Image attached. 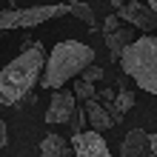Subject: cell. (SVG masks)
Segmentation results:
<instances>
[{
	"instance_id": "6da1fadb",
	"label": "cell",
	"mask_w": 157,
	"mask_h": 157,
	"mask_svg": "<svg viewBox=\"0 0 157 157\" xmlns=\"http://www.w3.org/2000/svg\"><path fill=\"white\" fill-rule=\"evenodd\" d=\"M43 66H46L43 49L37 43H29V49H23L12 63H6L0 69V103L17 106L34 89V83L40 80Z\"/></svg>"
},
{
	"instance_id": "7a4b0ae2",
	"label": "cell",
	"mask_w": 157,
	"mask_h": 157,
	"mask_svg": "<svg viewBox=\"0 0 157 157\" xmlns=\"http://www.w3.org/2000/svg\"><path fill=\"white\" fill-rule=\"evenodd\" d=\"M89 63H94V49L80 40H60L57 46L52 49L49 60H46L43 66V77L37 80L43 91L49 89H60L63 83H69L71 77H80V71L89 66Z\"/></svg>"
},
{
	"instance_id": "3957f363",
	"label": "cell",
	"mask_w": 157,
	"mask_h": 157,
	"mask_svg": "<svg viewBox=\"0 0 157 157\" xmlns=\"http://www.w3.org/2000/svg\"><path fill=\"white\" fill-rule=\"evenodd\" d=\"M120 66L143 91L157 97V37L149 32L132 40L120 54Z\"/></svg>"
},
{
	"instance_id": "277c9868",
	"label": "cell",
	"mask_w": 157,
	"mask_h": 157,
	"mask_svg": "<svg viewBox=\"0 0 157 157\" xmlns=\"http://www.w3.org/2000/svg\"><path fill=\"white\" fill-rule=\"evenodd\" d=\"M69 12V3H49V6H29V9H6L0 12V32L9 29H32L52 17H60Z\"/></svg>"
},
{
	"instance_id": "5b68a950",
	"label": "cell",
	"mask_w": 157,
	"mask_h": 157,
	"mask_svg": "<svg viewBox=\"0 0 157 157\" xmlns=\"http://www.w3.org/2000/svg\"><path fill=\"white\" fill-rule=\"evenodd\" d=\"M117 14H120V20L128 23V26H134V29H140V32H151L157 29V14L149 9V3H137V0H132V3H123L117 9Z\"/></svg>"
},
{
	"instance_id": "8992f818",
	"label": "cell",
	"mask_w": 157,
	"mask_h": 157,
	"mask_svg": "<svg viewBox=\"0 0 157 157\" xmlns=\"http://www.w3.org/2000/svg\"><path fill=\"white\" fill-rule=\"evenodd\" d=\"M71 149H75V154H80V157H109L112 154L97 128H89V132L80 128L77 134H71Z\"/></svg>"
},
{
	"instance_id": "52a82bcc",
	"label": "cell",
	"mask_w": 157,
	"mask_h": 157,
	"mask_svg": "<svg viewBox=\"0 0 157 157\" xmlns=\"http://www.w3.org/2000/svg\"><path fill=\"white\" fill-rule=\"evenodd\" d=\"M75 109H77L75 91H60V89H54L52 103H49V109H46V123H52V126L69 123V117H71Z\"/></svg>"
},
{
	"instance_id": "ba28073f",
	"label": "cell",
	"mask_w": 157,
	"mask_h": 157,
	"mask_svg": "<svg viewBox=\"0 0 157 157\" xmlns=\"http://www.w3.org/2000/svg\"><path fill=\"white\" fill-rule=\"evenodd\" d=\"M120 154H123V157H146V154H151L149 134H146L143 128H132V132H128V134L123 137Z\"/></svg>"
},
{
	"instance_id": "9c48e42d",
	"label": "cell",
	"mask_w": 157,
	"mask_h": 157,
	"mask_svg": "<svg viewBox=\"0 0 157 157\" xmlns=\"http://www.w3.org/2000/svg\"><path fill=\"white\" fill-rule=\"evenodd\" d=\"M86 123L91 126V128H97V132H106V128H112L114 126V120H112V114H109V109L103 106V100H86Z\"/></svg>"
},
{
	"instance_id": "30bf717a",
	"label": "cell",
	"mask_w": 157,
	"mask_h": 157,
	"mask_svg": "<svg viewBox=\"0 0 157 157\" xmlns=\"http://www.w3.org/2000/svg\"><path fill=\"white\" fill-rule=\"evenodd\" d=\"M132 40H134V26H123V23H120L114 32H106V46H109L112 60H120L123 49H126Z\"/></svg>"
},
{
	"instance_id": "8fae6325",
	"label": "cell",
	"mask_w": 157,
	"mask_h": 157,
	"mask_svg": "<svg viewBox=\"0 0 157 157\" xmlns=\"http://www.w3.org/2000/svg\"><path fill=\"white\" fill-rule=\"evenodd\" d=\"M103 106L109 109V114H112L114 123H120V120H123V114L134 106V94H132V91H126V89H120L117 94H114V100H109V103H103Z\"/></svg>"
},
{
	"instance_id": "7c38bea8",
	"label": "cell",
	"mask_w": 157,
	"mask_h": 157,
	"mask_svg": "<svg viewBox=\"0 0 157 157\" xmlns=\"http://www.w3.org/2000/svg\"><path fill=\"white\" fill-rule=\"evenodd\" d=\"M40 154H46V157H66L69 154V143L63 140L60 134H46L43 140H40Z\"/></svg>"
},
{
	"instance_id": "4fadbf2b",
	"label": "cell",
	"mask_w": 157,
	"mask_h": 157,
	"mask_svg": "<svg viewBox=\"0 0 157 157\" xmlns=\"http://www.w3.org/2000/svg\"><path fill=\"white\" fill-rule=\"evenodd\" d=\"M69 12L75 14L77 20H83L89 29H94V9H91L89 3H83V0H71V3H69Z\"/></svg>"
},
{
	"instance_id": "5bb4252c",
	"label": "cell",
	"mask_w": 157,
	"mask_h": 157,
	"mask_svg": "<svg viewBox=\"0 0 157 157\" xmlns=\"http://www.w3.org/2000/svg\"><path fill=\"white\" fill-rule=\"evenodd\" d=\"M97 94V89H94V83H89V80H77L75 83V97L80 100V103H86V100H91V97H94Z\"/></svg>"
},
{
	"instance_id": "9a60e30c",
	"label": "cell",
	"mask_w": 157,
	"mask_h": 157,
	"mask_svg": "<svg viewBox=\"0 0 157 157\" xmlns=\"http://www.w3.org/2000/svg\"><path fill=\"white\" fill-rule=\"evenodd\" d=\"M80 77H83V80H89V83H100V80H103V69L94 66V63H89V66L80 71Z\"/></svg>"
},
{
	"instance_id": "2e32d148",
	"label": "cell",
	"mask_w": 157,
	"mask_h": 157,
	"mask_svg": "<svg viewBox=\"0 0 157 157\" xmlns=\"http://www.w3.org/2000/svg\"><path fill=\"white\" fill-rule=\"evenodd\" d=\"M83 123H86V109H75V112H71V117H69L71 134H77L80 128H83Z\"/></svg>"
},
{
	"instance_id": "e0dca14e",
	"label": "cell",
	"mask_w": 157,
	"mask_h": 157,
	"mask_svg": "<svg viewBox=\"0 0 157 157\" xmlns=\"http://www.w3.org/2000/svg\"><path fill=\"white\" fill-rule=\"evenodd\" d=\"M120 23H123V20H120V14H117V12H114V14H109L106 20H103V34H106V32H114Z\"/></svg>"
},
{
	"instance_id": "ac0fdd59",
	"label": "cell",
	"mask_w": 157,
	"mask_h": 157,
	"mask_svg": "<svg viewBox=\"0 0 157 157\" xmlns=\"http://www.w3.org/2000/svg\"><path fill=\"white\" fill-rule=\"evenodd\" d=\"M97 94H100V100H103V103H109V100H114L117 91H114V89H103V91H97Z\"/></svg>"
},
{
	"instance_id": "d6986e66",
	"label": "cell",
	"mask_w": 157,
	"mask_h": 157,
	"mask_svg": "<svg viewBox=\"0 0 157 157\" xmlns=\"http://www.w3.org/2000/svg\"><path fill=\"white\" fill-rule=\"evenodd\" d=\"M3 146H6V123L0 120V149H3Z\"/></svg>"
},
{
	"instance_id": "ffe728a7",
	"label": "cell",
	"mask_w": 157,
	"mask_h": 157,
	"mask_svg": "<svg viewBox=\"0 0 157 157\" xmlns=\"http://www.w3.org/2000/svg\"><path fill=\"white\" fill-rule=\"evenodd\" d=\"M149 146H151V154H157V132L149 134Z\"/></svg>"
},
{
	"instance_id": "44dd1931",
	"label": "cell",
	"mask_w": 157,
	"mask_h": 157,
	"mask_svg": "<svg viewBox=\"0 0 157 157\" xmlns=\"http://www.w3.org/2000/svg\"><path fill=\"white\" fill-rule=\"evenodd\" d=\"M109 3H112L114 9H120V6H123V3H126V0H109Z\"/></svg>"
},
{
	"instance_id": "7402d4cb",
	"label": "cell",
	"mask_w": 157,
	"mask_h": 157,
	"mask_svg": "<svg viewBox=\"0 0 157 157\" xmlns=\"http://www.w3.org/2000/svg\"><path fill=\"white\" fill-rule=\"evenodd\" d=\"M149 9H151V12L157 14V0H149Z\"/></svg>"
}]
</instances>
